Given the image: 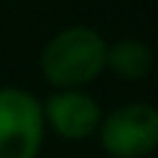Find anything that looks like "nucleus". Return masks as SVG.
Segmentation results:
<instances>
[{
  "instance_id": "1",
  "label": "nucleus",
  "mask_w": 158,
  "mask_h": 158,
  "mask_svg": "<svg viewBox=\"0 0 158 158\" xmlns=\"http://www.w3.org/2000/svg\"><path fill=\"white\" fill-rule=\"evenodd\" d=\"M106 40L90 27H69L48 40L40 56L45 79L58 90H79L106 69Z\"/></svg>"
},
{
  "instance_id": "2",
  "label": "nucleus",
  "mask_w": 158,
  "mask_h": 158,
  "mask_svg": "<svg viewBox=\"0 0 158 158\" xmlns=\"http://www.w3.org/2000/svg\"><path fill=\"white\" fill-rule=\"evenodd\" d=\"M42 137V103L24 87H0V158H37Z\"/></svg>"
},
{
  "instance_id": "3",
  "label": "nucleus",
  "mask_w": 158,
  "mask_h": 158,
  "mask_svg": "<svg viewBox=\"0 0 158 158\" xmlns=\"http://www.w3.org/2000/svg\"><path fill=\"white\" fill-rule=\"evenodd\" d=\"M103 150L111 158H142L158 148V108L129 103L111 111L98 127Z\"/></svg>"
},
{
  "instance_id": "4",
  "label": "nucleus",
  "mask_w": 158,
  "mask_h": 158,
  "mask_svg": "<svg viewBox=\"0 0 158 158\" xmlns=\"http://www.w3.org/2000/svg\"><path fill=\"white\" fill-rule=\"evenodd\" d=\"M45 124L63 140H85L100 127L103 113L95 98L82 90H58L42 103Z\"/></svg>"
},
{
  "instance_id": "5",
  "label": "nucleus",
  "mask_w": 158,
  "mask_h": 158,
  "mask_svg": "<svg viewBox=\"0 0 158 158\" xmlns=\"http://www.w3.org/2000/svg\"><path fill=\"white\" fill-rule=\"evenodd\" d=\"M106 66L118 79H127V82L145 79L153 69V50L140 40H118L108 48Z\"/></svg>"
}]
</instances>
